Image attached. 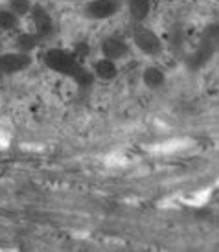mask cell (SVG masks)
Returning a JSON list of instances; mask_svg holds the SVG:
<instances>
[{
    "instance_id": "6da1fadb",
    "label": "cell",
    "mask_w": 219,
    "mask_h": 252,
    "mask_svg": "<svg viewBox=\"0 0 219 252\" xmlns=\"http://www.w3.org/2000/svg\"><path fill=\"white\" fill-rule=\"evenodd\" d=\"M134 41L146 54H156L160 50V42H158L155 33H151L149 30H138L134 35Z\"/></svg>"
},
{
    "instance_id": "7a4b0ae2",
    "label": "cell",
    "mask_w": 219,
    "mask_h": 252,
    "mask_svg": "<svg viewBox=\"0 0 219 252\" xmlns=\"http://www.w3.org/2000/svg\"><path fill=\"white\" fill-rule=\"evenodd\" d=\"M89 9H91L92 17L103 19V17H109V15H113L116 11V2L114 0H98Z\"/></svg>"
},
{
    "instance_id": "3957f363",
    "label": "cell",
    "mask_w": 219,
    "mask_h": 252,
    "mask_svg": "<svg viewBox=\"0 0 219 252\" xmlns=\"http://www.w3.org/2000/svg\"><path fill=\"white\" fill-rule=\"evenodd\" d=\"M125 42L118 41V39H109V41L103 44V54H105L109 59H116V57H122L125 54Z\"/></svg>"
},
{
    "instance_id": "277c9868",
    "label": "cell",
    "mask_w": 219,
    "mask_h": 252,
    "mask_svg": "<svg viewBox=\"0 0 219 252\" xmlns=\"http://www.w3.org/2000/svg\"><path fill=\"white\" fill-rule=\"evenodd\" d=\"M129 9H131L134 19H140L142 21L149 11V2L148 0H131L129 2Z\"/></svg>"
},
{
    "instance_id": "5b68a950",
    "label": "cell",
    "mask_w": 219,
    "mask_h": 252,
    "mask_svg": "<svg viewBox=\"0 0 219 252\" xmlns=\"http://www.w3.org/2000/svg\"><path fill=\"white\" fill-rule=\"evenodd\" d=\"M96 72H98V76L99 77H113L114 76V63H113V59H103V61H99L98 64H96Z\"/></svg>"
},
{
    "instance_id": "8992f818",
    "label": "cell",
    "mask_w": 219,
    "mask_h": 252,
    "mask_svg": "<svg viewBox=\"0 0 219 252\" xmlns=\"http://www.w3.org/2000/svg\"><path fill=\"white\" fill-rule=\"evenodd\" d=\"M144 81H146L149 87H158V85H162V81H164L162 72L156 70V68H148L146 74H144Z\"/></svg>"
}]
</instances>
